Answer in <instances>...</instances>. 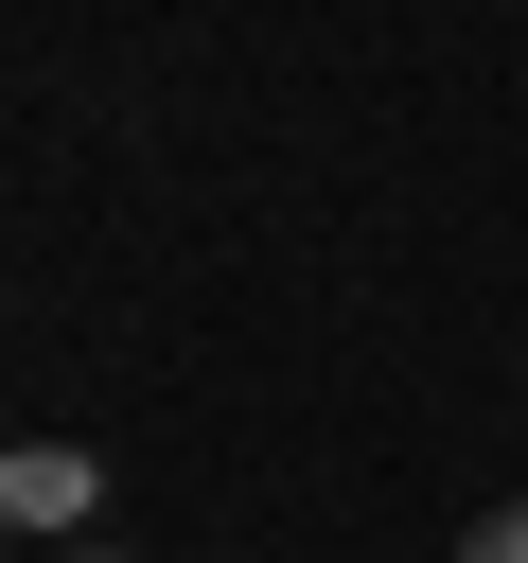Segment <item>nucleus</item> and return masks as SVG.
<instances>
[{"instance_id": "2", "label": "nucleus", "mask_w": 528, "mask_h": 563, "mask_svg": "<svg viewBox=\"0 0 528 563\" xmlns=\"http://www.w3.org/2000/svg\"><path fill=\"white\" fill-rule=\"evenodd\" d=\"M458 563H528V493H510V510H475V528H458Z\"/></svg>"}, {"instance_id": "3", "label": "nucleus", "mask_w": 528, "mask_h": 563, "mask_svg": "<svg viewBox=\"0 0 528 563\" xmlns=\"http://www.w3.org/2000/svg\"><path fill=\"white\" fill-rule=\"evenodd\" d=\"M70 563H123V545H70Z\"/></svg>"}, {"instance_id": "1", "label": "nucleus", "mask_w": 528, "mask_h": 563, "mask_svg": "<svg viewBox=\"0 0 528 563\" xmlns=\"http://www.w3.org/2000/svg\"><path fill=\"white\" fill-rule=\"evenodd\" d=\"M88 510H106V457L88 440H0V528H53L70 545Z\"/></svg>"}]
</instances>
